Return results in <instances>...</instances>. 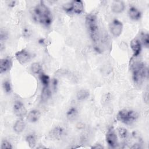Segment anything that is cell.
<instances>
[{
  "label": "cell",
  "mask_w": 149,
  "mask_h": 149,
  "mask_svg": "<svg viewBox=\"0 0 149 149\" xmlns=\"http://www.w3.org/2000/svg\"><path fill=\"white\" fill-rule=\"evenodd\" d=\"M31 15L33 19L36 22L45 26H49L52 23L51 12L49 8L42 2H41L33 8Z\"/></svg>",
  "instance_id": "6da1fadb"
},
{
  "label": "cell",
  "mask_w": 149,
  "mask_h": 149,
  "mask_svg": "<svg viewBox=\"0 0 149 149\" xmlns=\"http://www.w3.org/2000/svg\"><path fill=\"white\" fill-rule=\"evenodd\" d=\"M86 25L92 41L97 44L99 41V29L97 18L94 14H89L86 17Z\"/></svg>",
  "instance_id": "7a4b0ae2"
},
{
  "label": "cell",
  "mask_w": 149,
  "mask_h": 149,
  "mask_svg": "<svg viewBox=\"0 0 149 149\" xmlns=\"http://www.w3.org/2000/svg\"><path fill=\"white\" fill-rule=\"evenodd\" d=\"M148 76V70L145 64L137 62L132 66V77L134 83H141Z\"/></svg>",
  "instance_id": "3957f363"
},
{
  "label": "cell",
  "mask_w": 149,
  "mask_h": 149,
  "mask_svg": "<svg viewBox=\"0 0 149 149\" xmlns=\"http://www.w3.org/2000/svg\"><path fill=\"white\" fill-rule=\"evenodd\" d=\"M116 118L118 120L126 125H131L137 119L139 114L133 110L122 109L118 113Z\"/></svg>",
  "instance_id": "277c9868"
},
{
  "label": "cell",
  "mask_w": 149,
  "mask_h": 149,
  "mask_svg": "<svg viewBox=\"0 0 149 149\" xmlns=\"http://www.w3.org/2000/svg\"><path fill=\"white\" fill-rule=\"evenodd\" d=\"M123 27L122 23L116 19L112 20L109 24V29L111 34L116 38L121 35Z\"/></svg>",
  "instance_id": "5b68a950"
},
{
  "label": "cell",
  "mask_w": 149,
  "mask_h": 149,
  "mask_svg": "<svg viewBox=\"0 0 149 149\" xmlns=\"http://www.w3.org/2000/svg\"><path fill=\"white\" fill-rule=\"evenodd\" d=\"M105 140L111 148H115L118 146V137L113 127H110L105 135Z\"/></svg>",
  "instance_id": "8992f818"
},
{
  "label": "cell",
  "mask_w": 149,
  "mask_h": 149,
  "mask_svg": "<svg viewBox=\"0 0 149 149\" xmlns=\"http://www.w3.org/2000/svg\"><path fill=\"white\" fill-rule=\"evenodd\" d=\"M13 109L15 115L20 118H23L27 113V110L24 104L20 101L15 102Z\"/></svg>",
  "instance_id": "52a82bcc"
},
{
  "label": "cell",
  "mask_w": 149,
  "mask_h": 149,
  "mask_svg": "<svg viewBox=\"0 0 149 149\" xmlns=\"http://www.w3.org/2000/svg\"><path fill=\"white\" fill-rule=\"evenodd\" d=\"M15 58L20 64L24 65L30 61L31 55L26 49H22L15 54Z\"/></svg>",
  "instance_id": "ba28073f"
},
{
  "label": "cell",
  "mask_w": 149,
  "mask_h": 149,
  "mask_svg": "<svg viewBox=\"0 0 149 149\" xmlns=\"http://www.w3.org/2000/svg\"><path fill=\"white\" fill-rule=\"evenodd\" d=\"M130 48L133 52L134 56H137L141 51V43L136 38L133 39L130 42Z\"/></svg>",
  "instance_id": "9c48e42d"
},
{
  "label": "cell",
  "mask_w": 149,
  "mask_h": 149,
  "mask_svg": "<svg viewBox=\"0 0 149 149\" xmlns=\"http://www.w3.org/2000/svg\"><path fill=\"white\" fill-rule=\"evenodd\" d=\"M12 66L11 59L9 58H2L0 61V73H5L10 70Z\"/></svg>",
  "instance_id": "30bf717a"
},
{
  "label": "cell",
  "mask_w": 149,
  "mask_h": 149,
  "mask_svg": "<svg viewBox=\"0 0 149 149\" xmlns=\"http://www.w3.org/2000/svg\"><path fill=\"white\" fill-rule=\"evenodd\" d=\"M125 9V4L122 1H115L112 3L111 10L114 13H120L124 11Z\"/></svg>",
  "instance_id": "8fae6325"
},
{
  "label": "cell",
  "mask_w": 149,
  "mask_h": 149,
  "mask_svg": "<svg viewBox=\"0 0 149 149\" xmlns=\"http://www.w3.org/2000/svg\"><path fill=\"white\" fill-rule=\"evenodd\" d=\"M128 15L131 20L137 21L140 19L141 17V13L137 8L132 6L128 10Z\"/></svg>",
  "instance_id": "7c38bea8"
},
{
  "label": "cell",
  "mask_w": 149,
  "mask_h": 149,
  "mask_svg": "<svg viewBox=\"0 0 149 149\" xmlns=\"http://www.w3.org/2000/svg\"><path fill=\"white\" fill-rule=\"evenodd\" d=\"M65 133L64 129L61 126H56L52 129L50 132V136L54 139H61Z\"/></svg>",
  "instance_id": "4fadbf2b"
},
{
  "label": "cell",
  "mask_w": 149,
  "mask_h": 149,
  "mask_svg": "<svg viewBox=\"0 0 149 149\" xmlns=\"http://www.w3.org/2000/svg\"><path fill=\"white\" fill-rule=\"evenodd\" d=\"M40 116V112L37 109H33L29 112L27 116V119L30 123H36L39 120Z\"/></svg>",
  "instance_id": "5bb4252c"
},
{
  "label": "cell",
  "mask_w": 149,
  "mask_h": 149,
  "mask_svg": "<svg viewBox=\"0 0 149 149\" xmlns=\"http://www.w3.org/2000/svg\"><path fill=\"white\" fill-rule=\"evenodd\" d=\"M26 127V123L22 119V118H20L17 120L13 125V130L16 133H22Z\"/></svg>",
  "instance_id": "9a60e30c"
},
{
  "label": "cell",
  "mask_w": 149,
  "mask_h": 149,
  "mask_svg": "<svg viewBox=\"0 0 149 149\" xmlns=\"http://www.w3.org/2000/svg\"><path fill=\"white\" fill-rule=\"evenodd\" d=\"M73 5V12L76 14H80L84 10L83 2L80 0L72 1Z\"/></svg>",
  "instance_id": "2e32d148"
},
{
  "label": "cell",
  "mask_w": 149,
  "mask_h": 149,
  "mask_svg": "<svg viewBox=\"0 0 149 149\" xmlns=\"http://www.w3.org/2000/svg\"><path fill=\"white\" fill-rule=\"evenodd\" d=\"M26 141L30 148H34L35 147L37 142L36 136L33 133L29 134L26 137Z\"/></svg>",
  "instance_id": "e0dca14e"
},
{
  "label": "cell",
  "mask_w": 149,
  "mask_h": 149,
  "mask_svg": "<svg viewBox=\"0 0 149 149\" xmlns=\"http://www.w3.org/2000/svg\"><path fill=\"white\" fill-rule=\"evenodd\" d=\"M90 95L89 91L87 90L81 89L79 90L76 94L77 99L79 101H83L87 99Z\"/></svg>",
  "instance_id": "ac0fdd59"
},
{
  "label": "cell",
  "mask_w": 149,
  "mask_h": 149,
  "mask_svg": "<svg viewBox=\"0 0 149 149\" xmlns=\"http://www.w3.org/2000/svg\"><path fill=\"white\" fill-rule=\"evenodd\" d=\"M39 79H40V80L41 84H42L43 87H48L49 86V84L50 82V79H49V77L47 74L41 72L39 74Z\"/></svg>",
  "instance_id": "d6986e66"
},
{
  "label": "cell",
  "mask_w": 149,
  "mask_h": 149,
  "mask_svg": "<svg viewBox=\"0 0 149 149\" xmlns=\"http://www.w3.org/2000/svg\"><path fill=\"white\" fill-rule=\"evenodd\" d=\"M77 114H78V111L77 108L73 107L70 108L68 110L66 115V117L69 120H73L77 116Z\"/></svg>",
  "instance_id": "ffe728a7"
},
{
  "label": "cell",
  "mask_w": 149,
  "mask_h": 149,
  "mask_svg": "<svg viewBox=\"0 0 149 149\" xmlns=\"http://www.w3.org/2000/svg\"><path fill=\"white\" fill-rule=\"evenodd\" d=\"M51 96V92L49 87H43L42 90L41 91V100L42 101H46Z\"/></svg>",
  "instance_id": "44dd1931"
},
{
  "label": "cell",
  "mask_w": 149,
  "mask_h": 149,
  "mask_svg": "<svg viewBox=\"0 0 149 149\" xmlns=\"http://www.w3.org/2000/svg\"><path fill=\"white\" fill-rule=\"evenodd\" d=\"M42 66L38 62H34L31 65V70L34 74H40L41 73Z\"/></svg>",
  "instance_id": "7402d4cb"
},
{
  "label": "cell",
  "mask_w": 149,
  "mask_h": 149,
  "mask_svg": "<svg viewBox=\"0 0 149 149\" xmlns=\"http://www.w3.org/2000/svg\"><path fill=\"white\" fill-rule=\"evenodd\" d=\"M141 42L143 45L147 48L149 47V35L147 33H143L141 34Z\"/></svg>",
  "instance_id": "603a6c76"
},
{
  "label": "cell",
  "mask_w": 149,
  "mask_h": 149,
  "mask_svg": "<svg viewBox=\"0 0 149 149\" xmlns=\"http://www.w3.org/2000/svg\"><path fill=\"white\" fill-rule=\"evenodd\" d=\"M2 87L4 90V91L6 93H10L12 91V86L10 84V82L9 80H5L3 81L2 83Z\"/></svg>",
  "instance_id": "cb8c5ba5"
},
{
  "label": "cell",
  "mask_w": 149,
  "mask_h": 149,
  "mask_svg": "<svg viewBox=\"0 0 149 149\" xmlns=\"http://www.w3.org/2000/svg\"><path fill=\"white\" fill-rule=\"evenodd\" d=\"M118 132L119 137L122 139H125L127 137L128 133L127 129L124 127H119L118 129Z\"/></svg>",
  "instance_id": "d4e9b609"
},
{
  "label": "cell",
  "mask_w": 149,
  "mask_h": 149,
  "mask_svg": "<svg viewBox=\"0 0 149 149\" xmlns=\"http://www.w3.org/2000/svg\"><path fill=\"white\" fill-rule=\"evenodd\" d=\"M12 148L13 147L12 144L8 141L5 140H3L2 141L1 145V149H12Z\"/></svg>",
  "instance_id": "484cf974"
},
{
  "label": "cell",
  "mask_w": 149,
  "mask_h": 149,
  "mask_svg": "<svg viewBox=\"0 0 149 149\" xmlns=\"http://www.w3.org/2000/svg\"><path fill=\"white\" fill-rule=\"evenodd\" d=\"M63 10L69 13V12H73V5H72V2H70L68 3H66L65 4H64L63 5Z\"/></svg>",
  "instance_id": "4316f807"
},
{
  "label": "cell",
  "mask_w": 149,
  "mask_h": 149,
  "mask_svg": "<svg viewBox=\"0 0 149 149\" xmlns=\"http://www.w3.org/2000/svg\"><path fill=\"white\" fill-rule=\"evenodd\" d=\"M1 41L2 42L3 40H5L8 37V34L7 33H6L5 31H3L2 30L1 31Z\"/></svg>",
  "instance_id": "83f0119b"
},
{
  "label": "cell",
  "mask_w": 149,
  "mask_h": 149,
  "mask_svg": "<svg viewBox=\"0 0 149 149\" xmlns=\"http://www.w3.org/2000/svg\"><path fill=\"white\" fill-rule=\"evenodd\" d=\"M91 148H96V149H97V148L98 149H101V148H103L104 147L102 146L101 144H95V146H93Z\"/></svg>",
  "instance_id": "f1b7e54d"
},
{
  "label": "cell",
  "mask_w": 149,
  "mask_h": 149,
  "mask_svg": "<svg viewBox=\"0 0 149 149\" xmlns=\"http://www.w3.org/2000/svg\"><path fill=\"white\" fill-rule=\"evenodd\" d=\"M53 86H54V89H55L56 88V86H57V80L55 79L54 80V81H53Z\"/></svg>",
  "instance_id": "f546056e"
},
{
  "label": "cell",
  "mask_w": 149,
  "mask_h": 149,
  "mask_svg": "<svg viewBox=\"0 0 149 149\" xmlns=\"http://www.w3.org/2000/svg\"><path fill=\"white\" fill-rule=\"evenodd\" d=\"M23 32H24V34H27V36H29V35L27 34V33H30V31H29V30H28L27 29H24Z\"/></svg>",
  "instance_id": "4dcf8cb0"
}]
</instances>
